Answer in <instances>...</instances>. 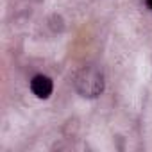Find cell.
<instances>
[{"instance_id":"1","label":"cell","mask_w":152,"mask_h":152,"mask_svg":"<svg viewBox=\"0 0 152 152\" xmlns=\"http://www.w3.org/2000/svg\"><path fill=\"white\" fill-rule=\"evenodd\" d=\"M75 88L83 97H97L104 90V77L93 66H84L75 75Z\"/></svg>"},{"instance_id":"2","label":"cell","mask_w":152,"mask_h":152,"mask_svg":"<svg viewBox=\"0 0 152 152\" xmlns=\"http://www.w3.org/2000/svg\"><path fill=\"white\" fill-rule=\"evenodd\" d=\"M31 90L38 99H48L52 93V81L47 75H36L31 81Z\"/></svg>"},{"instance_id":"3","label":"cell","mask_w":152,"mask_h":152,"mask_svg":"<svg viewBox=\"0 0 152 152\" xmlns=\"http://www.w3.org/2000/svg\"><path fill=\"white\" fill-rule=\"evenodd\" d=\"M147 6H148V7L152 9V0H147Z\"/></svg>"}]
</instances>
